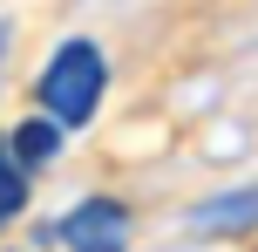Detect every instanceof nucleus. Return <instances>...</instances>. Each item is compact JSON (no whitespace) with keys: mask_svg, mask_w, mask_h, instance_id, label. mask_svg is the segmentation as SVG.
Here are the masks:
<instances>
[{"mask_svg":"<svg viewBox=\"0 0 258 252\" xmlns=\"http://www.w3.org/2000/svg\"><path fill=\"white\" fill-rule=\"evenodd\" d=\"M102 95H109V55H102V41H89V34H68L61 48L41 62V75H34L41 116H54L61 130H89L95 109H102Z\"/></svg>","mask_w":258,"mask_h":252,"instance_id":"nucleus-1","label":"nucleus"},{"mask_svg":"<svg viewBox=\"0 0 258 252\" xmlns=\"http://www.w3.org/2000/svg\"><path fill=\"white\" fill-rule=\"evenodd\" d=\"M21 212H27V171L14 164L7 136H0V225H7V218H21Z\"/></svg>","mask_w":258,"mask_h":252,"instance_id":"nucleus-5","label":"nucleus"},{"mask_svg":"<svg viewBox=\"0 0 258 252\" xmlns=\"http://www.w3.org/2000/svg\"><path fill=\"white\" fill-rule=\"evenodd\" d=\"M61 136H68V130H61L54 116H27L21 130L7 136V150H14V164H21L27 177H41V171H48L54 157H61Z\"/></svg>","mask_w":258,"mask_h":252,"instance_id":"nucleus-4","label":"nucleus"},{"mask_svg":"<svg viewBox=\"0 0 258 252\" xmlns=\"http://www.w3.org/2000/svg\"><path fill=\"white\" fill-rule=\"evenodd\" d=\"M251 225H258V184L218 191V198L190 205V232L197 239H238V232H251Z\"/></svg>","mask_w":258,"mask_h":252,"instance_id":"nucleus-3","label":"nucleus"},{"mask_svg":"<svg viewBox=\"0 0 258 252\" xmlns=\"http://www.w3.org/2000/svg\"><path fill=\"white\" fill-rule=\"evenodd\" d=\"M54 239L68 252H129V212L116 198H82L75 212L54 225Z\"/></svg>","mask_w":258,"mask_h":252,"instance_id":"nucleus-2","label":"nucleus"},{"mask_svg":"<svg viewBox=\"0 0 258 252\" xmlns=\"http://www.w3.org/2000/svg\"><path fill=\"white\" fill-rule=\"evenodd\" d=\"M7 41H14V34H7V21H0V68H7Z\"/></svg>","mask_w":258,"mask_h":252,"instance_id":"nucleus-6","label":"nucleus"}]
</instances>
